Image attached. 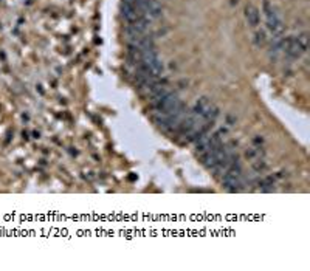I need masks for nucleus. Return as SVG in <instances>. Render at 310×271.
I'll return each mask as SVG.
<instances>
[{
    "mask_svg": "<svg viewBox=\"0 0 310 271\" xmlns=\"http://www.w3.org/2000/svg\"><path fill=\"white\" fill-rule=\"evenodd\" d=\"M253 41H255V45H256V47H264L265 42H267V36H265L264 31H256Z\"/></svg>",
    "mask_w": 310,
    "mask_h": 271,
    "instance_id": "10",
    "label": "nucleus"
},
{
    "mask_svg": "<svg viewBox=\"0 0 310 271\" xmlns=\"http://www.w3.org/2000/svg\"><path fill=\"white\" fill-rule=\"evenodd\" d=\"M244 14H245V21L248 24V26L251 28H256L260 22V14H259V9L255 5H247L244 9Z\"/></svg>",
    "mask_w": 310,
    "mask_h": 271,
    "instance_id": "8",
    "label": "nucleus"
},
{
    "mask_svg": "<svg viewBox=\"0 0 310 271\" xmlns=\"http://www.w3.org/2000/svg\"><path fill=\"white\" fill-rule=\"evenodd\" d=\"M262 149L260 148H251L245 152V158L250 160V161H255V160H259L260 157H262Z\"/></svg>",
    "mask_w": 310,
    "mask_h": 271,
    "instance_id": "9",
    "label": "nucleus"
},
{
    "mask_svg": "<svg viewBox=\"0 0 310 271\" xmlns=\"http://www.w3.org/2000/svg\"><path fill=\"white\" fill-rule=\"evenodd\" d=\"M151 24H152V21H149V19H140V21L133 22V24H128V26H126V30H124L126 36H128V39L146 36L151 31Z\"/></svg>",
    "mask_w": 310,
    "mask_h": 271,
    "instance_id": "6",
    "label": "nucleus"
},
{
    "mask_svg": "<svg viewBox=\"0 0 310 271\" xmlns=\"http://www.w3.org/2000/svg\"><path fill=\"white\" fill-rule=\"evenodd\" d=\"M242 177H244L242 175V166H240L239 160H236L230 166V169L222 175V185H224V188L227 191L236 192L242 186Z\"/></svg>",
    "mask_w": 310,
    "mask_h": 271,
    "instance_id": "3",
    "label": "nucleus"
},
{
    "mask_svg": "<svg viewBox=\"0 0 310 271\" xmlns=\"http://www.w3.org/2000/svg\"><path fill=\"white\" fill-rule=\"evenodd\" d=\"M181 104V99L179 98L177 93L169 92L163 96V98L157 99L152 102V109L155 110V113H161V115H166L169 112H172L174 109H177L179 105Z\"/></svg>",
    "mask_w": 310,
    "mask_h": 271,
    "instance_id": "5",
    "label": "nucleus"
},
{
    "mask_svg": "<svg viewBox=\"0 0 310 271\" xmlns=\"http://www.w3.org/2000/svg\"><path fill=\"white\" fill-rule=\"evenodd\" d=\"M283 51L290 57V59H299V57L307 51V34L301 33L298 36L284 39Z\"/></svg>",
    "mask_w": 310,
    "mask_h": 271,
    "instance_id": "1",
    "label": "nucleus"
},
{
    "mask_svg": "<svg viewBox=\"0 0 310 271\" xmlns=\"http://www.w3.org/2000/svg\"><path fill=\"white\" fill-rule=\"evenodd\" d=\"M262 11L265 16V22H267V28L268 31L273 34V36H279L283 34L284 31V25H283V19H281L279 13L276 6L270 2V0H264V5H262Z\"/></svg>",
    "mask_w": 310,
    "mask_h": 271,
    "instance_id": "2",
    "label": "nucleus"
},
{
    "mask_svg": "<svg viewBox=\"0 0 310 271\" xmlns=\"http://www.w3.org/2000/svg\"><path fill=\"white\" fill-rule=\"evenodd\" d=\"M253 169L256 172H262L267 169V163L264 161V158H259V160H255L253 161Z\"/></svg>",
    "mask_w": 310,
    "mask_h": 271,
    "instance_id": "11",
    "label": "nucleus"
},
{
    "mask_svg": "<svg viewBox=\"0 0 310 271\" xmlns=\"http://www.w3.org/2000/svg\"><path fill=\"white\" fill-rule=\"evenodd\" d=\"M120 11H121V17L128 24H133V22L140 21V19H146V17H143V14L138 11V8L135 6L130 0H123L121 6H120Z\"/></svg>",
    "mask_w": 310,
    "mask_h": 271,
    "instance_id": "7",
    "label": "nucleus"
},
{
    "mask_svg": "<svg viewBox=\"0 0 310 271\" xmlns=\"http://www.w3.org/2000/svg\"><path fill=\"white\" fill-rule=\"evenodd\" d=\"M130 2L138 8L143 17L149 19L152 22L163 16V6L158 0H130Z\"/></svg>",
    "mask_w": 310,
    "mask_h": 271,
    "instance_id": "4",
    "label": "nucleus"
}]
</instances>
